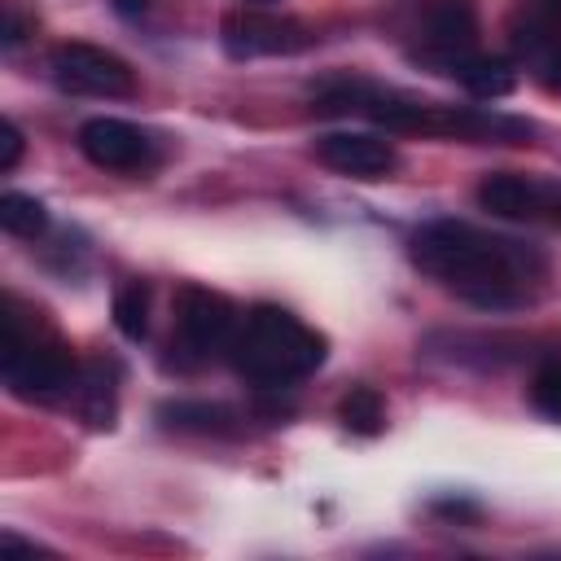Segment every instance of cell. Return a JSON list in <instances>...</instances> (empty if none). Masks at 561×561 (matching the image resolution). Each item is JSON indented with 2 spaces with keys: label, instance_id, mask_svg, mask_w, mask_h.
Wrapping results in <instances>:
<instances>
[{
  "label": "cell",
  "instance_id": "6da1fadb",
  "mask_svg": "<svg viewBox=\"0 0 561 561\" xmlns=\"http://www.w3.org/2000/svg\"><path fill=\"white\" fill-rule=\"evenodd\" d=\"M408 259L438 289L478 311H522L548 294L552 263L539 245L465 219H430L408 237Z\"/></svg>",
  "mask_w": 561,
  "mask_h": 561
},
{
  "label": "cell",
  "instance_id": "7a4b0ae2",
  "mask_svg": "<svg viewBox=\"0 0 561 561\" xmlns=\"http://www.w3.org/2000/svg\"><path fill=\"white\" fill-rule=\"evenodd\" d=\"M316 101H320L324 114H359V118H373L386 131L456 136V140H473V145H517L535 131L526 118H513V114H500V110L425 101V96H408V92H394V88H381V83L355 79V75L324 79Z\"/></svg>",
  "mask_w": 561,
  "mask_h": 561
},
{
  "label": "cell",
  "instance_id": "3957f363",
  "mask_svg": "<svg viewBox=\"0 0 561 561\" xmlns=\"http://www.w3.org/2000/svg\"><path fill=\"white\" fill-rule=\"evenodd\" d=\"M324 355H329L324 333H316L307 320H298L276 302L250 307L228 346L232 368L259 390H280L311 377L324 364Z\"/></svg>",
  "mask_w": 561,
  "mask_h": 561
},
{
  "label": "cell",
  "instance_id": "277c9868",
  "mask_svg": "<svg viewBox=\"0 0 561 561\" xmlns=\"http://www.w3.org/2000/svg\"><path fill=\"white\" fill-rule=\"evenodd\" d=\"M0 368H4L9 394L26 403H48L79 386L75 351L48 324H39L35 311H22L13 294L4 298V364Z\"/></svg>",
  "mask_w": 561,
  "mask_h": 561
},
{
  "label": "cell",
  "instance_id": "5b68a950",
  "mask_svg": "<svg viewBox=\"0 0 561 561\" xmlns=\"http://www.w3.org/2000/svg\"><path fill=\"white\" fill-rule=\"evenodd\" d=\"M390 31L408 61L447 79L478 53L473 0H399L390 13Z\"/></svg>",
  "mask_w": 561,
  "mask_h": 561
},
{
  "label": "cell",
  "instance_id": "8992f818",
  "mask_svg": "<svg viewBox=\"0 0 561 561\" xmlns=\"http://www.w3.org/2000/svg\"><path fill=\"white\" fill-rule=\"evenodd\" d=\"M237 329H241V311L228 294H219L210 285H180L175 289V342L193 364L228 355Z\"/></svg>",
  "mask_w": 561,
  "mask_h": 561
},
{
  "label": "cell",
  "instance_id": "52a82bcc",
  "mask_svg": "<svg viewBox=\"0 0 561 561\" xmlns=\"http://www.w3.org/2000/svg\"><path fill=\"white\" fill-rule=\"evenodd\" d=\"M219 44L237 61L254 57H294L316 44V31L302 18L289 13H263V9H232L219 22Z\"/></svg>",
  "mask_w": 561,
  "mask_h": 561
},
{
  "label": "cell",
  "instance_id": "ba28073f",
  "mask_svg": "<svg viewBox=\"0 0 561 561\" xmlns=\"http://www.w3.org/2000/svg\"><path fill=\"white\" fill-rule=\"evenodd\" d=\"M48 75L61 92L75 96H136V70L88 39H66L48 53Z\"/></svg>",
  "mask_w": 561,
  "mask_h": 561
},
{
  "label": "cell",
  "instance_id": "9c48e42d",
  "mask_svg": "<svg viewBox=\"0 0 561 561\" xmlns=\"http://www.w3.org/2000/svg\"><path fill=\"white\" fill-rule=\"evenodd\" d=\"M473 197L495 219L561 228V180L522 175V171H491V175H482Z\"/></svg>",
  "mask_w": 561,
  "mask_h": 561
},
{
  "label": "cell",
  "instance_id": "30bf717a",
  "mask_svg": "<svg viewBox=\"0 0 561 561\" xmlns=\"http://www.w3.org/2000/svg\"><path fill=\"white\" fill-rule=\"evenodd\" d=\"M508 44L530 79L561 92V0H522L508 22Z\"/></svg>",
  "mask_w": 561,
  "mask_h": 561
},
{
  "label": "cell",
  "instance_id": "8fae6325",
  "mask_svg": "<svg viewBox=\"0 0 561 561\" xmlns=\"http://www.w3.org/2000/svg\"><path fill=\"white\" fill-rule=\"evenodd\" d=\"M79 153H83L92 167L118 171V175L153 171L158 158H162L158 140H153L145 127H136V123H127V118H110V114L88 118V123L79 127Z\"/></svg>",
  "mask_w": 561,
  "mask_h": 561
},
{
  "label": "cell",
  "instance_id": "7c38bea8",
  "mask_svg": "<svg viewBox=\"0 0 561 561\" xmlns=\"http://www.w3.org/2000/svg\"><path fill=\"white\" fill-rule=\"evenodd\" d=\"M316 158L337 175H355V180H381L399 167L394 145L377 131H329L316 140Z\"/></svg>",
  "mask_w": 561,
  "mask_h": 561
},
{
  "label": "cell",
  "instance_id": "4fadbf2b",
  "mask_svg": "<svg viewBox=\"0 0 561 561\" xmlns=\"http://www.w3.org/2000/svg\"><path fill=\"white\" fill-rule=\"evenodd\" d=\"M158 416L171 425V430H184V434H237L241 430V416L228 408V403H206V399H180V403H162Z\"/></svg>",
  "mask_w": 561,
  "mask_h": 561
},
{
  "label": "cell",
  "instance_id": "5bb4252c",
  "mask_svg": "<svg viewBox=\"0 0 561 561\" xmlns=\"http://www.w3.org/2000/svg\"><path fill=\"white\" fill-rule=\"evenodd\" d=\"M469 96L478 101H500L517 88V70L504 61V57H491V53H473L456 75H451Z\"/></svg>",
  "mask_w": 561,
  "mask_h": 561
},
{
  "label": "cell",
  "instance_id": "9a60e30c",
  "mask_svg": "<svg viewBox=\"0 0 561 561\" xmlns=\"http://www.w3.org/2000/svg\"><path fill=\"white\" fill-rule=\"evenodd\" d=\"M337 421H342L351 434H364V438L381 434V430H386V399H381V390H373V386H351V390L342 394V403H337Z\"/></svg>",
  "mask_w": 561,
  "mask_h": 561
},
{
  "label": "cell",
  "instance_id": "2e32d148",
  "mask_svg": "<svg viewBox=\"0 0 561 561\" xmlns=\"http://www.w3.org/2000/svg\"><path fill=\"white\" fill-rule=\"evenodd\" d=\"M0 228L13 237H39L48 228V210L39 197L9 188V193H0Z\"/></svg>",
  "mask_w": 561,
  "mask_h": 561
},
{
  "label": "cell",
  "instance_id": "e0dca14e",
  "mask_svg": "<svg viewBox=\"0 0 561 561\" xmlns=\"http://www.w3.org/2000/svg\"><path fill=\"white\" fill-rule=\"evenodd\" d=\"M114 324L131 342H140L149 333V285L145 280H131L114 294Z\"/></svg>",
  "mask_w": 561,
  "mask_h": 561
},
{
  "label": "cell",
  "instance_id": "ac0fdd59",
  "mask_svg": "<svg viewBox=\"0 0 561 561\" xmlns=\"http://www.w3.org/2000/svg\"><path fill=\"white\" fill-rule=\"evenodd\" d=\"M530 403H535L539 416L561 425V346L539 359V368L530 377Z\"/></svg>",
  "mask_w": 561,
  "mask_h": 561
},
{
  "label": "cell",
  "instance_id": "d6986e66",
  "mask_svg": "<svg viewBox=\"0 0 561 561\" xmlns=\"http://www.w3.org/2000/svg\"><path fill=\"white\" fill-rule=\"evenodd\" d=\"M18 158H22V131L13 118H4L0 123V171H13Z\"/></svg>",
  "mask_w": 561,
  "mask_h": 561
},
{
  "label": "cell",
  "instance_id": "ffe728a7",
  "mask_svg": "<svg viewBox=\"0 0 561 561\" xmlns=\"http://www.w3.org/2000/svg\"><path fill=\"white\" fill-rule=\"evenodd\" d=\"M22 39H26V18L18 9H9V18H4V48L22 44Z\"/></svg>",
  "mask_w": 561,
  "mask_h": 561
},
{
  "label": "cell",
  "instance_id": "44dd1931",
  "mask_svg": "<svg viewBox=\"0 0 561 561\" xmlns=\"http://www.w3.org/2000/svg\"><path fill=\"white\" fill-rule=\"evenodd\" d=\"M0 548H4V552H44L39 543H31V539H18L13 530H4V535H0Z\"/></svg>",
  "mask_w": 561,
  "mask_h": 561
},
{
  "label": "cell",
  "instance_id": "7402d4cb",
  "mask_svg": "<svg viewBox=\"0 0 561 561\" xmlns=\"http://www.w3.org/2000/svg\"><path fill=\"white\" fill-rule=\"evenodd\" d=\"M114 9H118L123 18H140V13L149 9V0H114Z\"/></svg>",
  "mask_w": 561,
  "mask_h": 561
},
{
  "label": "cell",
  "instance_id": "603a6c76",
  "mask_svg": "<svg viewBox=\"0 0 561 561\" xmlns=\"http://www.w3.org/2000/svg\"><path fill=\"white\" fill-rule=\"evenodd\" d=\"M259 4H267V0H259Z\"/></svg>",
  "mask_w": 561,
  "mask_h": 561
}]
</instances>
